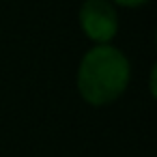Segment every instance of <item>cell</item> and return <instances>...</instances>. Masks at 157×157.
<instances>
[{
	"label": "cell",
	"instance_id": "3",
	"mask_svg": "<svg viewBox=\"0 0 157 157\" xmlns=\"http://www.w3.org/2000/svg\"><path fill=\"white\" fill-rule=\"evenodd\" d=\"M116 5H121V7H129V9H133V7H142L144 2H148V0H114Z\"/></svg>",
	"mask_w": 157,
	"mask_h": 157
},
{
	"label": "cell",
	"instance_id": "2",
	"mask_svg": "<svg viewBox=\"0 0 157 157\" xmlns=\"http://www.w3.org/2000/svg\"><path fill=\"white\" fill-rule=\"evenodd\" d=\"M80 26L88 39L105 45L118 33V15L108 0H86L80 9Z\"/></svg>",
	"mask_w": 157,
	"mask_h": 157
},
{
	"label": "cell",
	"instance_id": "1",
	"mask_svg": "<svg viewBox=\"0 0 157 157\" xmlns=\"http://www.w3.org/2000/svg\"><path fill=\"white\" fill-rule=\"evenodd\" d=\"M131 67L127 56L110 43L88 50L78 69V90L90 105L116 101L129 84Z\"/></svg>",
	"mask_w": 157,
	"mask_h": 157
}]
</instances>
